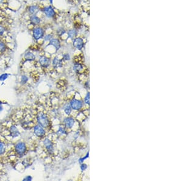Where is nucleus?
<instances>
[{
    "instance_id": "nucleus-1",
    "label": "nucleus",
    "mask_w": 183,
    "mask_h": 181,
    "mask_svg": "<svg viewBox=\"0 0 183 181\" xmlns=\"http://www.w3.org/2000/svg\"><path fill=\"white\" fill-rule=\"evenodd\" d=\"M32 36L36 40H40L44 36V31L41 27H36L32 31Z\"/></svg>"
},
{
    "instance_id": "nucleus-2",
    "label": "nucleus",
    "mask_w": 183,
    "mask_h": 181,
    "mask_svg": "<svg viewBox=\"0 0 183 181\" xmlns=\"http://www.w3.org/2000/svg\"><path fill=\"white\" fill-rule=\"evenodd\" d=\"M37 121H38V123H39L40 125L44 128L47 127L49 124V120H48V117H47V115H45L43 114H42V113L38 115Z\"/></svg>"
},
{
    "instance_id": "nucleus-3",
    "label": "nucleus",
    "mask_w": 183,
    "mask_h": 181,
    "mask_svg": "<svg viewBox=\"0 0 183 181\" xmlns=\"http://www.w3.org/2000/svg\"><path fill=\"white\" fill-rule=\"evenodd\" d=\"M15 150L16 153L20 156H23L26 152V145L23 142H19L15 145Z\"/></svg>"
},
{
    "instance_id": "nucleus-4",
    "label": "nucleus",
    "mask_w": 183,
    "mask_h": 181,
    "mask_svg": "<svg viewBox=\"0 0 183 181\" xmlns=\"http://www.w3.org/2000/svg\"><path fill=\"white\" fill-rule=\"evenodd\" d=\"M44 14L48 18H53V16L55 15V11L54 9L51 6V5H49L45 8L43 10Z\"/></svg>"
},
{
    "instance_id": "nucleus-5",
    "label": "nucleus",
    "mask_w": 183,
    "mask_h": 181,
    "mask_svg": "<svg viewBox=\"0 0 183 181\" xmlns=\"http://www.w3.org/2000/svg\"><path fill=\"white\" fill-rule=\"evenodd\" d=\"M34 134L36 136L38 137H42L45 134V130L40 125H37L34 127Z\"/></svg>"
},
{
    "instance_id": "nucleus-6",
    "label": "nucleus",
    "mask_w": 183,
    "mask_h": 181,
    "mask_svg": "<svg viewBox=\"0 0 183 181\" xmlns=\"http://www.w3.org/2000/svg\"><path fill=\"white\" fill-rule=\"evenodd\" d=\"M50 59L46 57V56H42V57L40 58L39 63L44 68L48 67L49 65V64H50Z\"/></svg>"
},
{
    "instance_id": "nucleus-7",
    "label": "nucleus",
    "mask_w": 183,
    "mask_h": 181,
    "mask_svg": "<svg viewBox=\"0 0 183 181\" xmlns=\"http://www.w3.org/2000/svg\"><path fill=\"white\" fill-rule=\"evenodd\" d=\"M73 46L78 49H81L84 47V42L81 38H75L73 40Z\"/></svg>"
},
{
    "instance_id": "nucleus-8",
    "label": "nucleus",
    "mask_w": 183,
    "mask_h": 181,
    "mask_svg": "<svg viewBox=\"0 0 183 181\" xmlns=\"http://www.w3.org/2000/svg\"><path fill=\"white\" fill-rule=\"evenodd\" d=\"M70 105H71V107L73 109L79 110L82 107V103L80 101L76 100V99H73L70 102Z\"/></svg>"
},
{
    "instance_id": "nucleus-9",
    "label": "nucleus",
    "mask_w": 183,
    "mask_h": 181,
    "mask_svg": "<svg viewBox=\"0 0 183 181\" xmlns=\"http://www.w3.org/2000/svg\"><path fill=\"white\" fill-rule=\"evenodd\" d=\"M30 22L33 25H38L40 23L41 19L36 15H31L30 17Z\"/></svg>"
},
{
    "instance_id": "nucleus-10",
    "label": "nucleus",
    "mask_w": 183,
    "mask_h": 181,
    "mask_svg": "<svg viewBox=\"0 0 183 181\" xmlns=\"http://www.w3.org/2000/svg\"><path fill=\"white\" fill-rule=\"evenodd\" d=\"M49 45L53 46L56 49V50H58L60 47V43L58 38H52L51 40H49Z\"/></svg>"
},
{
    "instance_id": "nucleus-11",
    "label": "nucleus",
    "mask_w": 183,
    "mask_h": 181,
    "mask_svg": "<svg viewBox=\"0 0 183 181\" xmlns=\"http://www.w3.org/2000/svg\"><path fill=\"white\" fill-rule=\"evenodd\" d=\"M10 134L12 137H17L20 135V132L18 129L15 126H12L10 128Z\"/></svg>"
},
{
    "instance_id": "nucleus-12",
    "label": "nucleus",
    "mask_w": 183,
    "mask_h": 181,
    "mask_svg": "<svg viewBox=\"0 0 183 181\" xmlns=\"http://www.w3.org/2000/svg\"><path fill=\"white\" fill-rule=\"evenodd\" d=\"M44 145L46 146L47 149L48 151L49 152H53V145L51 142V141L49 139H45L43 141Z\"/></svg>"
},
{
    "instance_id": "nucleus-13",
    "label": "nucleus",
    "mask_w": 183,
    "mask_h": 181,
    "mask_svg": "<svg viewBox=\"0 0 183 181\" xmlns=\"http://www.w3.org/2000/svg\"><path fill=\"white\" fill-rule=\"evenodd\" d=\"M38 10L39 9H38V6L36 5H31L28 8V12L31 15H36L38 13Z\"/></svg>"
},
{
    "instance_id": "nucleus-14",
    "label": "nucleus",
    "mask_w": 183,
    "mask_h": 181,
    "mask_svg": "<svg viewBox=\"0 0 183 181\" xmlns=\"http://www.w3.org/2000/svg\"><path fill=\"white\" fill-rule=\"evenodd\" d=\"M64 123L66 127L69 128H71L73 126V124L75 123V120H73V118L69 117V118H66V119L64 120Z\"/></svg>"
},
{
    "instance_id": "nucleus-15",
    "label": "nucleus",
    "mask_w": 183,
    "mask_h": 181,
    "mask_svg": "<svg viewBox=\"0 0 183 181\" xmlns=\"http://www.w3.org/2000/svg\"><path fill=\"white\" fill-rule=\"evenodd\" d=\"M24 58L26 60L32 61V60H35L36 56L34 54L31 53V52H27L26 53H25V54L24 56Z\"/></svg>"
},
{
    "instance_id": "nucleus-16",
    "label": "nucleus",
    "mask_w": 183,
    "mask_h": 181,
    "mask_svg": "<svg viewBox=\"0 0 183 181\" xmlns=\"http://www.w3.org/2000/svg\"><path fill=\"white\" fill-rule=\"evenodd\" d=\"M62 61L59 59L58 58H55L53 62V65L54 68H58L62 66Z\"/></svg>"
},
{
    "instance_id": "nucleus-17",
    "label": "nucleus",
    "mask_w": 183,
    "mask_h": 181,
    "mask_svg": "<svg viewBox=\"0 0 183 181\" xmlns=\"http://www.w3.org/2000/svg\"><path fill=\"white\" fill-rule=\"evenodd\" d=\"M68 35H69V37L71 38H74L76 35H77V32L75 29H71V30H70L68 32Z\"/></svg>"
},
{
    "instance_id": "nucleus-18",
    "label": "nucleus",
    "mask_w": 183,
    "mask_h": 181,
    "mask_svg": "<svg viewBox=\"0 0 183 181\" xmlns=\"http://www.w3.org/2000/svg\"><path fill=\"white\" fill-rule=\"evenodd\" d=\"M73 69L76 72H80L82 69V66L80 64H76L74 65Z\"/></svg>"
},
{
    "instance_id": "nucleus-19",
    "label": "nucleus",
    "mask_w": 183,
    "mask_h": 181,
    "mask_svg": "<svg viewBox=\"0 0 183 181\" xmlns=\"http://www.w3.org/2000/svg\"><path fill=\"white\" fill-rule=\"evenodd\" d=\"M6 50V45L3 42H0V52L3 53Z\"/></svg>"
},
{
    "instance_id": "nucleus-20",
    "label": "nucleus",
    "mask_w": 183,
    "mask_h": 181,
    "mask_svg": "<svg viewBox=\"0 0 183 181\" xmlns=\"http://www.w3.org/2000/svg\"><path fill=\"white\" fill-rule=\"evenodd\" d=\"M5 150V145L4 144V143L0 141V154H3L4 153Z\"/></svg>"
},
{
    "instance_id": "nucleus-21",
    "label": "nucleus",
    "mask_w": 183,
    "mask_h": 181,
    "mask_svg": "<svg viewBox=\"0 0 183 181\" xmlns=\"http://www.w3.org/2000/svg\"><path fill=\"white\" fill-rule=\"evenodd\" d=\"M64 110H65V112L66 113L67 115H69L70 113H71V106H70V105L69 104H66L65 107V109H64Z\"/></svg>"
},
{
    "instance_id": "nucleus-22",
    "label": "nucleus",
    "mask_w": 183,
    "mask_h": 181,
    "mask_svg": "<svg viewBox=\"0 0 183 181\" xmlns=\"http://www.w3.org/2000/svg\"><path fill=\"white\" fill-rule=\"evenodd\" d=\"M8 76H9V75L7 74V73H4V74L0 76V81H3L5 80L8 77Z\"/></svg>"
},
{
    "instance_id": "nucleus-23",
    "label": "nucleus",
    "mask_w": 183,
    "mask_h": 181,
    "mask_svg": "<svg viewBox=\"0 0 183 181\" xmlns=\"http://www.w3.org/2000/svg\"><path fill=\"white\" fill-rule=\"evenodd\" d=\"M27 81H28V78H27L26 76L23 75L21 76V83L22 84H26Z\"/></svg>"
},
{
    "instance_id": "nucleus-24",
    "label": "nucleus",
    "mask_w": 183,
    "mask_h": 181,
    "mask_svg": "<svg viewBox=\"0 0 183 181\" xmlns=\"http://www.w3.org/2000/svg\"><path fill=\"white\" fill-rule=\"evenodd\" d=\"M57 33H58V36H62L63 34H64L65 33V31L64 29H61V28H60V29H59L58 30Z\"/></svg>"
},
{
    "instance_id": "nucleus-25",
    "label": "nucleus",
    "mask_w": 183,
    "mask_h": 181,
    "mask_svg": "<svg viewBox=\"0 0 183 181\" xmlns=\"http://www.w3.org/2000/svg\"><path fill=\"white\" fill-rule=\"evenodd\" d=\"M43 37H44V40H45V41H48V40H50L53 38V36L51 34H47L45 36H43Z\"/></svg>"
},
{
    "instance_id": "nucleus-26",
    "label": "nucleus",
    "mask_w": 183,
    "mask_h": 181,
    "mask_svg": "<svg viewBox=\"0 0 183 181\" xmlns=\"http://www.w3.org/2000/svg\"><path fill=\"white\" fill-rule=\"evenodd\" d=\"M5 32V28L2 25H0V36H2Z\"/></svg>"
},
{
    "instance_id": "nucleus-27",
    "label": "nucleus",
    "mask_w": 183,
    "mask_h": 181,
    "mask_svg": "<svg viewBox=\"0 0 183 181\" xmlns=\"http://www.w3.org/2000/svg\"><path fill=\"white\" fill-rule=\"evenodd\" d=\"M85 102L87 103V104H88L89 103V94L87 93V96L86 97V98H85Z\"/></svg>"
},
{
    "instance_id": "nucleus-28",
    "label": "nucleus",
    "mask_w": 183,
    "mask_h": 181,
    "mask_svg": "<svg viewBox=\"0 0 183 181\" xmlns=\"http://www.w3.org/2000/svg\"><path fill=\"white\" fill-rule=\"evenodd\" d=\"M64 60H70V57L69 54H65V55H64Z\"/></svg>"
},
{
    "instance_id": "nucleus-29",
    "label": "nucleus",
    "mask_w": 183,
    "mask_h": 181,
    "mask_svg": "<svg viewBox=\"0 0 183 181\" xmlns=\"http://www.w3.org/2000/svg\"><path fill=\"white\" fill-rule=\"evenodd\" d=\"M32 180V177L30 176H27L25 178L23 179V180H28V181H29V180Z\"/></svg>"
},
{
    "instance_id": "nucleus-30",
    "label": "nucleus",
    "mask_w": 183,
    "mask_h": 181,
    "mask_svg": "<svg viewBox=\"0 0 183 181\" xmlns=\"http://www.w3.org/2000/svg\"><path fill=\"white\" fill-rule=\"evenodd\" d=\"M81 168L82 169V170H84V169H86L87 166H86V165H84V164H83V165H82V166L81 167Z\"/></svg>"
},
{
    "instance_id": "nucleus-31",
    "label": "nucleus",
    "mask_w": 183,
    "mask_h": 181,
    "mask_svg": "<svg viewBox=\"0 0 183 181\" xmlns=\"http://www.w3.org/2000/svg\"><path fill=\"white\" fill-rule=\"evenodd\" d=\"M3 1H4V0H0V4L3 3Z\"/></svg>"
},
{
    "instance_id": "nucleus-32",
    "label": "nucleus",
    "mask_w": 183,
    "mask_h": 181,
    "mask_svg": "<svg viewBox=\"0 0 183 181\" xmlns=\"http://www.w3.org/2000/svg\"><path fill=\"white\" fill-rule=\"evenodd\" d=\"M53 0H49V2H50L51 4L53 3Z\"/></svg>"
}]
</instances>
